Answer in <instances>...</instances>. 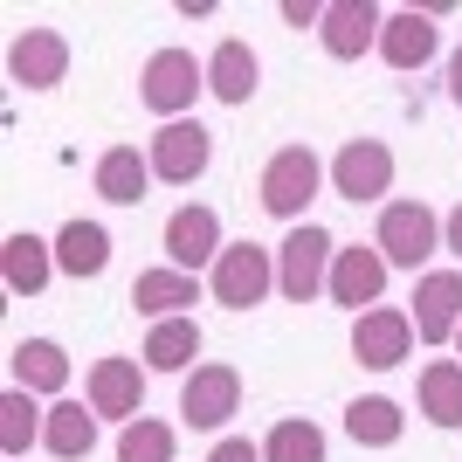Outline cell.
<instances>
[{"label":"cell","instance_id":"1","mask_svg":"<svg viewBox=\"0 0 462 462\" xmlns=\"http://www.w3.org/2000/svg\"><path fill=\"white\" fill-rule=\"evenodd\" d=\"M325 180H331V166L310 152V145H283V152H270V166H263V180H255V200H263V214L304 228V208L318 200Z\"/></svg>","mask_w":462,"mask_h":462},{"label":"cell","instance_id":"2","mask_svg":"<svg viewBox=\"0 0 462 462\" xmlns=\"http://www.w3.org/2000/svg\"><path fill=\"white\" fill-rule=\"evenodd\" d=\"M200 90H208V62H193V49H152L145 69H138V97H145V111L166 117V125H180Z\"/></svg>","mask_w":462,"mask_h":462},{"label":"cell","instance_id":"3","mask_svg":"<svg viewBox=\"0 0 462 462\" xmlns=\"http://www.w3.org/2000/svg\"><path fill=\"white\" fill-rule=\"evenodd\" d=\"M331 263H338V242L318 221H304V228H290L276 242V290H283L290 304H310V297H325Z\"/></svg>","mask_w":462,"mask_h":462},{"label":"cell","instance_id":"4","mask_svg":"<svg viewBox=\"0 0 462 462\" xmlns=\"http://www.w3.org/2000/svg\"><path fill=\"white\" fill-rule=\"evenodd\" d=\"M373 249L386 255V270H421L428 255L442 249V221L421 200H386L380 228H373Z\"/></svg>","mask_w":462,"mask_h":462},{"label":"cell","instance_id":"5","mask_svg":"<svg viewBox=\"0 0 462 462\" xmlns=\"http://www.w3.org/2000/svg\"><path fill=\"white\" fill-rule=\"evenodd\" d=\"M208 290H214L221 310H255L276 290V249H263V242H228L221 263L208 270Z\"/></svg>","mask_w":462,"mask_h":462},{"label":"cell","instance_id":"6","mask_svg":"<svg viewBox=\"0 0 462 462\" xmlns=\"http://www.w3.org/2000/svg\"><path fill=\"white\" fill-rule=\"evenodd\" d=\"M331 193H346L352 208H366V200L386 208V193H393V145L386 138H346L331 152Z\"/></svg>","mask_w":462,"mask_h":462},{"label":"cell","instance_id":"7","mask_svg":"<svg viewBox=\"0 0 462 462\" xmlns=\"http://www.w3.org/2000/svg\"><path fill=\"white\" fill-rule=\"evenodd\" d=\"M145 159H152V180H166V187H193V180L208 173V159H214V138H208L200 117H180V125H159V132H152Z\"/></svg>","mask_w":462,"mask_h":462},{"label":"cell","instance_id":"8","mask_svg":"<svg viewBox=\"0 0 462 462\" xmlns=\"http://www.w3.org/2000/svg\"><path fill=\"white\" fill-rule=\"evenodd\" d=\"M235 414H242V373L235 366H193L187 380H180V421L187 428H228Z\"/></svg>","mask_w":462,"mask_h":462},{"label":"cell","instance_id":"9","mask_svg":"<svg viewBox=\"0 0 462 462\" xmlns=\"http://www.w3.org/2000/svg\"><path fill=\"white\" fill-rule=\"evenodd\" d=\"M407 352H414V318H407V310L373 304V310L352 318V359H359L366 373H393Z\"/></svg>","mask_w":462,"mask_h":462},{"label":"cell","instance_id":"10","mask_svg":"<svg viewBox=\"0 0 462 462\" xmlns=\"http://www.w3.org/2000/svg\"><path fill=\"white\" fill-rule=\"evenodd\" d=\"M159 242H166V263H173V270H214V263H221V249H228V242H221V214L214 208H200V200H187V208H173L166 214V235H159Z\"/></svg>","mask_w":462,"mask_h":462},{"label":"cell","instance_id":"11","mask_svg":"<svg viewBox=\"0 0 462 462\" xmlns=\"http://www.w3.org/2000/svg\"><path fill=\"white\" fill-rule=\"evenodd\" d=\"M7 77H14L21 90H56V83L69 77V35H62V28H21V35L7 42Z\"/></svg>","mask_w":462,"mask_h":462},{"label":"cell","instance_id":"12","mask_svg":"<svg viewBox=\"0 0 462 462\" xmlns=\"http://www.w3.org/2000/svg\"><path fill=\"white\" fill-rule=\"evenodd\" d=\"M414 338L421 346H448L462 331V270H428L421 283H414Z\"/></svg>","mask_w":462,"mask_h":462},{"label":"cell","instance_id":"13","mask_svg":"<svg viewBox=\"0 0 462 462\" xmlns=\"http://www.w3.org/2000/svg\"><path fill=\"white\" fill-rule=\"evenodd\" d=\"M386 14L373 0H325V21H318V42H325L331 62H359L366 49H380Z\"/></svg>","mask_w":462,"mask_h":462},{"label":"cell","instance_id":"14","mask_svg":"<svg viewBox=\"0 0 462 462\" xmlns=\"http://www.w3.org/2000/svg\"><path fill=\"white\" fill-rule=\"evenodd\" d=\"M83 401L97 407V421H138L145 414V366L138 359H97L83 380Z\"/></svg>","mask_w":462,"mask_h":462},{"label":"cell","instance_id":"15","mask_svg":"<svg viewBox=\"0 0 462 462\" xmlns=\"http://www.w3.org/2000/svg\"><path fill=\"white\" fill-rule=\"evenodd\" d=\"M435 49H442L435 14H421V7H393V14H386V28H380V62H386V69L414 77V69L435 62Z\"/></svg>","mask_w":462,"mask_h":462},{"label":"cell","instance_id":"16","mask_svg":"<svg viewBox=\"0 0 462 462\" xmlns=\"http://www.w3.org/2000/svg\"><path fill=\"white\" fill-rule=\"evenodd\" d=\"M380 290H386V255L373 249H359V242H352V249H338V263H331V283H325V297L331 304H346L352 318H359V310H373L380 304Z\"/></svg>","mask_w":462,"mask_h":462},{"label":"cell","instance_id":"17","mask_svg":"<svg viewBox=\"0 0 462 462\" xmlns=\"http://www.w3.org/2000/svg\"><path fill=\"white\" fill-rule=\"evenodd\" d=\"M132 304L145 310V318H193L187 304H200V276H187V270H173V263H159V270H138V283H132Z\"/></svg>","mask_w":462,"mask_h":462},{"label":"cell","instance_id":"18","mask_svg":"<svg viewBox=\"0 0 462 462\" xmlns=\"http://www.w3.org/2000/svg\"><path fill=\"white\" fill-rule=\"evenodd\" d=\"M90 180H97V193H104L111 208H138V200H145V187H152V159L138 152V145H104Z\"/></svg>","mask_w":462,"mask_h":462},{"label":"cell","instance_id":"19","mask_svg":"<svg viewBox=\"0 0 462 462\" xmlns=\"http://www.w3.org/2000/svg\"><path fill=\"white\" fill-rule=\"evenodd\" d=\"M255 83H263V62H255L249 42H242V35L214 42V56H208V90L221 97V104H249Z\"/></svg>","mask_w":462,"mask_h":462},{"label":"cell","instance_id":"20","mask_svg":"<svg viewBox=\"0 0 462 462\" xmlns=\"http://www.w3.org/2000/svg\"><path fill=\"white\" fill-rule=\"evenodd\" d=\"M7 366H14V386L21 393H62L69 386V352L56 346V338H21L14 352H7Z\"/></svg>","mask_w":462,"mask_h":462},{"label":"cell","instance_id":"21","mask_svg":"<svg viewBox=\"0 0 462 462\" xmlns=\"http://www.w3.org/2000/svg\"><path fill=\"white\" fill-rule=\"evenodd\" d=\"M104 263H111V235H104V221H62L56 228V270L77 276V283H90V276H104Z\"/></svg>","mask_w":462,"mask_h":462},{"label":"cell","instance_id":"22","mask_svg":"<svg viewBox=\"0 0 462 462\" xmlns=\"http://www.w3.org/2000/svg\"><path fill=\"white\" fill-rule=\"evenodd\" d=\"M42 448L56 462H83L97 448V407L90 401H56L49 421H42Z\"/></svg>","mask_w":462,"mask_h":462},{"label":"cell","instance_id":"23","mask_svg":"<svg viewBox=\"0 0 462 462\" xmlns=\"http://www.w3.org/2000/svg\"><path fill=\"white\" fill-rule=\"evenodd\" d=\"M0 276L14 297H35L49 276H56V242H42V235H7V249H0Z\"/></svg>","mask_w":462,"mask_h":462},{"label":"cell","instance_id":"24","mask_svg":"<svg viewBox=\"0 0 462 462\" xmlns=\"http://www.w3.org/2000/svg\"><path fill=\"white\" fill-rule=\"evenodd\" d=\"M145 373H193V359H200V325L193 318H159L152 331H145Z\"/></svg>","mask_w":462,"mask_h":462},{"label":"cell","instance_id":"25","mask_svg":"<svg viewBox=\"0 0 462 462\" xmlns=\"http://www.w3.org/2000/svg\"><path fill=\"white\" fill-rule=\"evenodd\" d=\"M414 401L435 428H462V359H428L414 380Z\"/></svg>","mask_w":462,"mask_h":462},{"label":"cell","instance_id":"26","mask_svg":"<svg viewBox=\"0 0 462 462\" xmlns=\"http://www.w3.org/2000/svg\"><path fill=\"white\" fill-rule=\"evenodd\" d=\"M401 428H407V414H401V401H386V393H359V401L346 407V435L359 448H393Z\"/></svg>","mask_w":462,"mask_h":462},{"label":"cell","instance_id":"27","mask_svg":"<svg viewBox=\"0 0 462 462\" xmlns=\"http://www.w3.org/2000/svg\"><path fill=\"white\" fill-rule=\"evenodd\" d=\"M263 462H325V428L304 421V414H283L263 435Z\"/></svg>","mask_w":462,"mask_h":462},{"label":"cell","instance_id":"28","mask_svg":"<svg viewBox=\"0 0 462 462\" xmlns=\"http://www.w3.org/2000/svg\"><path fill=\"white\" fill-rule=\"evenodd\" d=\"M42 421H49V414L35 407V393H21V386L0 393V448H7V456H28V448L42 442Z\"/></svg>","mask_w":462,"mask_h":462},{"label":"cell","instance_id":"29","mask_svg":"<svg viewBox=\"0 0 462 462\" xmlns=\"http://www.w3.org/2000/svg\"><path fill=\"white\" fill-rule=\"evenodd\" d=\"M173 428L152 421V414H138V421L117 428V462H173Z\"/></svg>","mask_w":462,"mask_h":462},{"label":"cell","instance_id":"30","mask_svg":"<svg viewBox=\"0 0 462 462\" xmlns=\"http://www.w3.org/2000/svg\"><path fill=\"white\" fill-rule=\"evenodd\" d=\"M208 462H263V448H255L249 435H221V442L208 448Z\"/></svg>","mask_w":462,"mask_h":462},{"label":"cell","instance_id":"31","mask_svg":"<svg viewBox=\"0 0 462 462\" xmlns=\"http://www.w3.org/2000/svg\"><path fill=\"white\" fill-rule=\"evenodd\" d=\"M283 21H290V28H318L325 7H318V0H283Z\"/></svg>","mask_w":462,"mask_h":462},{"label":"cell","instance_id":"32","mask_svg":"<svg viewBox=\"0 0 462 462\" xmlns=\"http://www.w3.org/2000/svg\"><path fill=\"white\" fill-rule=\"evenodd\" d=\"M442 249H448V255H462V200L448 208V221H442Z\"/></svg>","mask_w":462,"mask_h":462},{"label":"cell","instance_id":"33","mask_svg":"<svg viewBox=\"0 0 462 462\" xmlns=\"http://www.w3.org/2000/svg\"><path fill=\"white\" fill-rule=\"evenodd\" d=\"M448 104H462V49L448 56Z\"/></svg>","mask_w":462,"mask_h":462},{"label":"cell","instance_id":"34","mask_svg":"<svg viewBox=\"0 0 462 462\" xmlns=\"http://www.w3.org/2000/svg\"><path fill=\"white\" fill-rule=\"evenodd\" d=\"M456 352H462V331H456Z\"/></svg>","mask_w":462,"mask_h":462}]
</instances>
